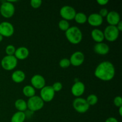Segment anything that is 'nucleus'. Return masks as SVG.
Listing matches in <instances>:
<instances>
[{"mask_svg":"<svg viewBox=\"0 0 122 122\" xmlns=\"http://www.w3.org/2000/svg\"><path fill=\"white\" fill-rule=\"evenodd\" d=\"M95 77L102 81H110L115 76V67L113 63L108 61L100 63L94 71Z\"/></svg>","mask_w":122,"mask_h":122,"instance_id":"f257e3e1","label":"nucleus"},{"mask_svg":"<svg viewBox=\"0 0 122 122\" xmlns=\"http://www.w3.org/2000/svg\"><path fill=\"white\" fill-rule=\"evenodd\" d=\"M65 35L67 39L71 44H78L82 41L83 35L82 31L77 26H71L65 32Z\"/></svg>","mask_w":122,"mask_h":122,"instance_id":"f03ea898","label":"nucleus"},{"mask_svg":"<svg viewBox=\"0 0 122 122\" xmlns=\"http://www.w3.org/2000/svg\"><path fill=\"white\" fill-rule=\"evenodd\" d=\"M44 106V102L39 96L35 95L32 97L29 98L27 102V108L32 112H37L43 108Z\"/></svg>","mask_w":122,"mask_h":122,"instance_id":"7ed1b4c3","label":"nucleus"},{"mask_svg":"<svg viewBox=\"0 0 122 122\" xmlns=\"http://www.w3.org/2000/svg\"><path fill=\"white\" fill-rule=\"evenodd\" d=\"M17 63L18 60L14 57V56H6L1 60V65L2 69L10 71L16 67Z\"/></svg>","mask_w":122,"mask_h":122,"instance_id":"20e7f679","label":"nucleus"},{"mask_svg":"<svg viewBox=\"0 0 122 122\" xmlns=\"http://www.w3.org/2000/svg\"><path fill=\"white\" fill-rule=\"evenodd\" d=\"M15 13V7L13 4L9 1H4L0 7V13L5 18H10L13 16Z\"/></svg>","mask_w":122,"mask_h":122,"instance_id":"39448f33","label":"nucleus"},{"mask_svg":"<svg viewBox=\"0 0 122 122\" xmlns=\"http://www.w3.org/2000/svg\"><path fill=\"white\" fill-rule=\"evenodd\" d=\"M103 33L104 39L109 42H114L119 38L120 32L116 26L108 25L106 27Z\"/></svg>","mask_w":122,"mask_h":122,"instance_id":"423d86ee","label":"nucleus"},{"mask_svg":"<svg viewBox=\"0 0 122 122\" xmlns=\"http://www.w3.org/2000/svg\"><path fill=\"white\" fill-rule=\"evenodd\" d=\"M74 109L79 113H85L89 110L90 106L88 105L86 100L81 97L76 98L73 102Z\"/></svg>","mask_w":122,"mask_h":122,"instance_id":"0eeeda50","label":"nucleus"},{"mask_svg":"<svg viewBox=\"0 0 122 122\" xmlns=\"http://www.w3.org/2000/svg\"><path fill=\"white\" fill-rule=\"evenodd\" d=\"M55 92L51 86H45L41 89L40 97L44 102H48L52 101L55 96Z\"/></svg>","mask_w":122,"mask_h":122,"instance_id":"6e6552de","label":"nucleus"},{"mask_svg":"<svg viewBox=\"0 0 122 122\" xmlns=\"http://www.w3.org/2000/svg\"><path fill=\"white\" fill-rule=\"evenodd\" d=\"M60 14L61 17L64 20L69 21V20H72L75 19L76 12L73 7L69 5H65L63 6L60 9Z\"/></svg>","mask_w":122,"mask_h":122,"instance_id":"1a4fd4ad","label":"nucleus"},{"mask_svg":"<svg viewBox=\"0 0 122 122\" xmlns=\"http://www.w3.org/2000/svg\"><path fill=\"white\" fill-rule=\"evenodd\" d=\"M14 28L11 23L2 21L0 23V35L3 37H10L14 34Z\"/></svg>","mask_w":122,"mask_h":122,"instance_id":"9d476101","label":"nucleus"},{"mask_svg":"<svg viewBox=\"0 0 122 122\" xmlns=\"http://www.w3.org/2000/svg\"><path fill=\"white\" fill-rule=\"evenodd\" d=\"M69 60L71 65L75 67L79 66L84 62L85 56L81 51H76L72 54Z\"/></svg>","mask_w":122,"mask_h":122,"instance_id":"9b49d317","label":"nucleus"},{"mask_svg":"<svg viewBox=\"0 0 122 122\" xmlns=\"http://www.w3.org/2000/svg\"><path fill=\"white\" fill-rule=\"evenodd\" d=\"M32 86L37 89H41L46 84L45 78L41 75H35L32 76L30 80Z\"/></svg>","mask_w":122,"mask_h":122,"instance_id":"f8f14e48","label":"nucleus"},{"mask_svg":"<svg viewBox=\"0 0 122 122\" xmlns=\"http://www.w3.org/2000/svg\"><path fill=\"white\" fill-rule=\"evenodd\" d=\"M85 91V86L82 82H76L73 85L71 89V94L76 97L78 98L82 96Z\"/></svg>","mask_w":122,"mask_h":122,"instance_id":"ddd939ff","label":"nucleus"},{"mask_svg":"<svg viewBox=\"0 0 122 122\" xmlns=\"http://www.w3.org/2000/svg\"><path fill=\"white\" fill-rule=\"evenodd\" d=\"M87 21L91 26L98 27L102 24L103 18L98 13H92L89 15L87 19Z\"/></svg>","mask_w":122,"mask_h":122,"instance_id":"4468645a","label":"nucleus"},{"mask_svg":"<svg viewBox=\"0 0 122 122\" xmlns=\"http://www.w3.org/2000/svg\"><path fill=\"white\" fill-rule=\"evenodd\" d=\"M106 20L109 25L116 26L120 21V14L115 11H111L108 12V14L106 16Z\"/></svg>","mask_w":122,"mask_h":122,"instance_id":"2eb2a0df","label":"nucleus"},{"mask_svg":"<svg viewBox=\"0 0 122 122\" xmlns=\"http://www.w3.org/2000/svg\"><path fill=\"white\" fill-rule=\"evenodd\" d=\"M94 50L97 54L104 56L107 54L109 52L110 48L109 46L106 43H97L94 46Z\"/></svg>","mask_w":122,"mask_h":122,"instance_id":"dca6fc26","label":"nucleus"},{"mask_svg":"<svg viewBox=\"0 0 122 122\" xmlns=\"http://www.w3.org/2000/svg\"><path fill=\"white\" fill-rule=\"evenodd\" d=\"M29 55V51L25 46H20L15 50L14 57L17 60H23L26 59Z\"/></svg>","mask_w":122,"mask_h":122,"instance_id":"f3484780","label":"nucleus"},{"mask_svg":"<svg viewBox=\"0 0 122 122\" xmlns=\"http://www.w3.org/2000/svg\"><path fill=\"white\" fill-rule=\"evenodd\" d=\"M26 77V75L23 71L20 70H15L12 73L11 79L13 82L17 83H20L23 82Z\"/></svg>","mask_w":122,"mask_h":122,"instance_id":"a211bd4d","label":"nucleus"},{"mask_svg":"<svg viewBox=\"0 0 122 122\" xmlns=\"http://www.w3.org/2000/svg\"><path fill=\"white\" fill-rule=\"evenodd\" d=\"M91 37L93 40L97 43L102 42V41L104 40L103 32L98 29H95L92 30Z\"/></svg>","mask_w":122,"mask_h":122,"instance_id":"6ab92c4d","label":"nucleus"},{"mask_svg":"<svg viewBox=\"0 0 122 122\" xmlns=\"http://www.w3.org/2000/svg\"><path fill=\"white\" fill-rule=\"evenodd\" d=\"M15 108L18 112H25L27 109V102L23 99H18L15 101L14 103Z\"/></svg>","mask_w":122,"mask_h":122,"instance_id":"aec40b11","label":"nucleus"},{"mask_svg":"<svg viewBox=\"0 0 122 122\" xmlns=\"http://www.w3.org/2000/svg\"><path fill=\"white\" fill-rule=\"evenodd\" d=\"M26 118L25 112H17L12 116L11 122H24Z\"/></svg>","mask_w":122,"mask_h":122,"instance_id":"412c9836","label":"nucleus"},{"mask_svg":"<svg viewBox=\"0 0 122 122\" xmlns=\"http://www.w3.org/2000/svg\"><path fill=\"white\" fill-rule=\"evenodd\" d=\"M23 93L25 97L29 98L35 95V89L32 85H26L23 88Z\"/></svg>","mask_w":122,"mask_h":122,"instance_id":"4be33fe9","label":"nucleus"},{"mask_svg":"<svg viewBox=\"0 0 122 122\" xmlns=\"http://www.w3.org/2000/svg\"><path fill=\"white\" fill-rule=\"evenodd\" d=\"M87 19H88V17L85 13L79 12V13H76L74 19L76 23L82 25V24H84L86 22Z\"/></svg>","mask_w":122,"mask_h":122,"instance_id":"5701e85b","label":"nucleus"},{"mask_svg":"<svg viewBox=\"0 0 122 122\" xmlns=\"http://www.w3.org/2000/svg\"><path fill=\"white\" fill-rule=\"evenodd\" d=\"M89 106H95L98 101V98L95 94H91L86 99Z\"/></svg>","mask_w":122,"mask_h":122,"instance_id":"b1692460","label":"nucleus"},{"mask_svg":"<svg viewBox=\"0 0 122 122\" xmlns=\"http://www.w3.org/2000/svg\"><path fill=\"white\" fill-rule=\"evenodd\" d=\"M70 27V24H69V21L64 20V19L61 20L58 23V27L60 28V29L64 31V32H66Z\"/></svg>","mask_w":122,"mask_h":122,"instance_id":"393cba45","label":"nucleus"},{"mask_svg":"<svg viewBox=\"0 0 122 122\" xmlns=\"http://www.w3.org/2000/svg\"><path fill=\"white\" fill-rule=\"evenodd\" d=\"M59 65L61 67L63 68V69H66V68H68L70 65H71L70 60H69V58H63V59H61L60 61Z\"/></svg>","mask_w":122,"mask_h":122,"instance_id":"a878e982","label":"nucleus"},{"mask_svg":"<svg viewBox=\"0 0 122 122\" xmlns=\"http://www.w3.org/2000/svg\"><path fill=\"white\" fill-rule=\"evenodd\" d=\"M15 48L13 45H8L5 48V53L7 56H14L15 51Z\"/></svg>","mask_w":122,"mask_h":122,"instance_id":"bb28decb","label":"nucleus"},{"mask_svg":"<svg viewBox=\"0 0 122 122\" xmlns=\"http://www.w3.org/2000/svg\"><path fill=\"white\" fill-rule=\"evenodd\" d=\"M51 86H52V89L55 92H59L61 90L62 88H63V85L60 82H55Z\"/></svg>","mask_w":122,"mask_h":122,"instance_id":"cd10ccee","label":"nucleus"},{"mask_svg":"<svg viewBox=\"0 0 122 122\" xmlns=\"http://www.w3.org/2000/svg\"><path fill=\"white\" fill-rule=\"evenodd\" d=\"M42 3V2L41 0H32L30 2L31 7H33V8H38L39 7H40L41 6Z\"/></svg>","mask_w":122,"mask_h":122,"instance_id":"c85d7f7f","label":"nucleus"},{"mask_svg":"<svg viewBox=\"0 0 122 122\" xmlns=\"http://www.w3.org/2000/svg\"><path fill=\"white\" fill-rule=\"evenodd\" d=\"M114 104L115 105L116 107H122V98L120 96L116 97L114 99Z\"/></svg>","mask_w":122,"mask_h":122,"instance_id":"c756f323","label":"nucleus"},{"mask_svg":"<svg viewBox=\"0 0 122 122\" xmlns=\"http://www.w3.org/2000/svg\"><path fill=\"white\" fill-rule=\"evenodd\" d=\"M108 13V10H107V8H101V9L100 10V12H99L98 14H100V15H101L102 18H103V17H106V16L107 15Z\"/></svg>","mask_w":122,"mask_h":122,"instance_id":"7c9ffc66","label":"nucleus"},{"mask_svg":"<svg viewBox=\"0 0 122 122\" xmlns=\"http://www.w3.org/2000/svg\"><path fill=\"white\" fill-rule=\"evenodd\" d=\"M97 2L100 5H106L108 3V0H97Z\"/></svg>","mask_w":122,"mask_h":122,"instance_id":"2f4dec72","label":"nucleus"},{"mask_svg":"<svg viewBox=\"0 0 122 122\" xmlns=\"http://www.w3.org/2000/svg\"><path fill=\"white\" fill-rule=\"evenodd\" d=\"M119 122L117 119H116L115 117H108V119H106V122Z\"/></svg>","mask_w":122,"mask_h":122,"instance_id":"473e14b6","label":"nucleus"},{"mask_svg":"<svg viewBox=\"0 0 122 122\" xmlns=\"http://www.w3.org/2000/svg\"><path fill=\"white\" fill-rule=\"evenodd\" d=\"M116 27L117 28V29L119 30V32H121V31H122V21L121 20H120V21L119 22V23L117 25Z\"/></svg>","mask_w":122,"mask_h":122,"instance_id":"72a5a7b5","label":"nucleus"},{"mask_svg":"<svg viewBox=\"0 0 122 122\" xmlns=\"http://www.w3.org/2000/svg\"><path fill=\"white\" fill-rule=\"evenodd\" d=\"M119 115H120V116H122V107H119Z\"/></svg>","mask_w":122,"mask_h":122,"instance_id":"f704fd0d","label":"nucleus"},{"mask_svg":"<svg viewBox=\"0 0 122 122\" xmlns=\"http://www.w3.org/2000/svg\"><path fill=\"white\" fill-rule=\"evenodd\" d=\"M3 38H4V37L2 36L1 35H0V42H1L2 41V40H3Z\"/></svg>","mask_w":122,"mask_h":122,"instance_id":"c9c22d12","label":"nucleus"}]
</instances>
